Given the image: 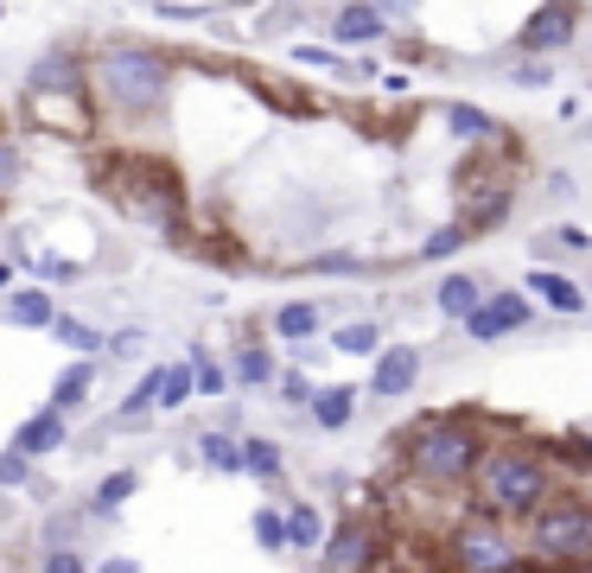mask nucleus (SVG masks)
Wrapping results in <instances>:
<instances>
[{
  "instance_id": "obj_1",
  "label": "nucleus",
  "mask_w": 592,
  "mask_h": 573,
  "mask_svg": "<svg viewBox=\"0 0 592 573\" xmlns=\"http://www.w3.org/2000/svg\"><path fill=\"white\" fill-rule=\"evenodd\" d=\"M332 567L592 573V420L446 402L395 427L325 535Z\"/></svg>"
},
{
  "instance_id": "obj_2",
  "label": "nucleus",
  "mask_w": 592,
  "mask_h": 573,
  "mask_svg": "<svg viewBox=\"0 0 592 573\" xmlns=\"http://www.w3.org/2000/svg\"><path fill=\"white\" fill-rule=\"evenodd\" d=\"M96 90H103L108 108H122V115H134V122H147V115H159L166 108V96H173V64L154 52V45H108L103 64H96Z\"/></svg>"
},
{
  "instance_id": "obj_3",
  "label": "nucleus",
  "mask_w": 592,
  "mask_h": 573,
  "mask_svg": "<svg viewBox=\"0 0 592 573\" xmlns=\"http://www.w3.org/2000/svg\"><path fill=\"white\" fill-rule=\"evenodd\" d=\"M13 446H20L27 459H45V452H58V446H64V408H39L32 420H20Z\"/></svg>"
},
{
  "instance_id": "obj_4",
  "label": "nucleus",
  "mask_w": 592,
  "mask_h": 573,
  "mask_svg": "<svg viewBox=\"0 0 592 573\" xmlns=\"http://www.w3.org/2000/svg\"><path fill=\"white\" fill-rule=\"evenodd\" d=\"M77 58L64 52V45H58V52H39V64H32V90H39V96H77Z\"/></svg>"
},
{
  "instance_id": "obj_5",
  "label": "nucleus",
  "mask_w": 592,
  "mask_h": 573,
  "mask_svg": "<svg viewBox=\"0 0 592 573\" xmlns=\"http://www.w3.org/2000/svg\"><path fill=\"white\" fill-rule=\"evenodd\" d=\"M45 332H52L58 344H71V351H77V357H103V351H108V332H96V325H90V319L52 313V325H45Z\"/></svg>"
},
{
  "instance_id": "obj_6",
  "label": "nucleus",
  "mask_w": 592,
  "mask_h": 573,
  "mask_svg": "<svg viewBox=\"0 0 592 573\" xmlns=\"http://www.w3.org/2000/svg\"><path fill=\"white\" fill-rule=\"evenodd\" d=\"M52 293H39V286H20V293H7V319L13 325H52Z\"/></svg>"
},
{
  "instance_id": "obj_7",
  "label": "nucleus",
  "mask_w": 592,
  "mask_h": 573,
  "mask_svg": "<svg viewBox=\"0 0 592 573\" xmlns=\"http://www.w3.org/2000/svg\"><path fill=\"white\" fill-rule=\"evenodd\" d=\"M90 383H96V357H77V364L52 383V408H77L83 395H90Z\"/></svg>"
},
{
  "instance_id": "obj_8",
  "label": "nucleus",
  "mask_w": 592,
  "mask_h": 573,
  "mask_svg": "<svg viewBox=\"0 0 592 573\" xmlns=\"http://www.w3.org/2000/svg\"><path fill=\"white\" fill-rule=\"evenodd\" d=\"M134 485H141L134 471H108L103 485H96V510H103V517H115V510H122V503L134 497Z\"/></svg>"
},
{
  "instance_id": "obj_9",
  "label": "nucleus",
  "mask_w": 592,
  "mask_h": 573,
  "mask_svg": "<svg viewBox=\"0 0 592 573\" xmlns=\"http://www.w3.org/2000/svg\"><path fill=\"white\" fill-rule=\"evenodd\" d=\"M191 395V369H159V408H179Z\"/></svg>"
},
{
  "instance_id": "obj_10",
  "label": "nucleus",
  "mask_w": 592,
  "mask_h": 573,
  "mask_svg": "<svg viewBox=\"0 0 592 573\" xmlns=\"http://www.w3.org/2000/svg\"><path fill=\"white\" fill-rule=\"evenodd\" d=\"M83 567H90V561H83V554H77V548H45V573H83Z\"/></svg>"
},
{
  "instance_id": "obj_11",
  "label": "nucleus",
  "mask_w": 592,
  "mask_h": 573,
  "mask_svg": "<svg viewBox=\"0 0 592 573\" xmlns=\"http://www.w3.org/2000/svg\"><path fill=\"white\" fill-rule=\"evenodd\" d=\"M32 268H39L45 281H77V261H64V256H32Z\"/></svg>"
},
{
  "instance_id": "obj_12",
  "label": "nucleus",
  "mask_w": 592,
  "mask_h": 573,
  "mask_svg": "<svg viewBox=\"0 0 592 573\" xmlns=\"http://www.w3.org/2000/svg\"><path fill=\"white\" fill-rule=\"evenodd\" d=\"M0 485H27V452H0Z\"/></svg>"
},
{
  "instance_id": "obj_13",
  "label": "nucleus",
  "mask_w": 592,
  "mask_h": 573,
  "mask_svg": "<svg viewBox=\"0 0 592 573\" xmlns=\"http://www.w3.org/2000/svg\"><path fill=\"white\" fill-rule=\"evenodd\" d=\"M205 459H210V466H224V471H236V466H242V452H236L230 440H205Z\"/></svg>"
},
{
  "instance_id": "obj_14",
  "label": "nucleus",
  "mask_w": 592,
  "mask_h": 573,
  "mask_svg": "<svg viewBox=\"0 0 592 573\" xmlns=\"http://www.w3.org/2000/svg\"><path fill=\"white\" fill-rule=\"evenodd\" d=\"M224 383H230V376H224L217 364H198V369H191V389H205V395H217Z\"/></svg>"
},
{
  "instance_id": "obj_15",
  "label": "nucleus",
  "mask_w": 592,
  "mask_h": 573,
  "mask_svg": "<svg viewBox=\"0 0 592 573\" xmlns=\"http://www.w3.org/2000/svg\"><path fill=\"white\" fill-rule=\"evenodd\" d=\"M236 369H242V383H261V376H268V357H261V351H242Z\"/></svg>"
},
{
  "instance_id": "obj_16",
  "label": "nucleus",
  "mask_w": 592,
  "mask_h": 573,
  "mask_svg": "<svg viewBox=\"0 0 592 573\" xmlns=\"http://www.w3.org/2000/svg\"><path fill=\"white\" fill-rule=\"evenodd\" d=\"M281 332H293V338H300V332H312V306H287V313H281Z\"/></svg>"
},
{
  "instance_id": "obj_17",
  "label": "nucleus",
  "mask_w": 592,
  "mask_h": 573,
  "mask_svg": "<svg viewBox=\"0 0 592 573\" xmlns=\"http://www.w3.org/2000/svg\"><path fill=\"white\" fill-rule=\"evenodd\" d=\"M20 179V154H13V147H7V140H0V191H7V185Z\"/></svg>"
},
{
  "instance_id": "obj_18",
  "label": "nucleus",
  "mask_w": 592,
  "mask_h": 573,
  "mask_svg": "<svg viewBox=\"0 0 592 573\" xmlns=\"http://www.w3.org/2000/svg\"><path fill=\"white\" fill-rule=\"evenodd\" d=\"M319 420H332L337 427V420H344V395H325V402H319Z\"/></svg>"
},
{
  "instance_id": "obj_19",
  "label": "nucleus",
  "mask_w": 592,
  "mask_h": 573,
  "mask_svg": "<svg viewBox=\"0 0 592 573\" xmlns=\"http://www.w3.org/2000/svg\"><path fill=\"white\" fill-rule=\"evenodd\" d=\"M256 535H261L268 548H274V542H281V517H261V522H256Z\"/></svg>"
},
{
  "instance_id": "obj_20",
  "label": "nucleus",
  "mask_w": 592,
  "mask_h": 573,
  "mask_svg": "<svg viewBox=\"0 0 592 573\" xmlns=\"http://www.w3.org/2000/svg\"><path fill=\"white\" fill-rule=\"evenodd\" d=\"M249 466H256V471H274V446H249Z\"/></svg>"
},
{
  "instance_id": "obj_21",
  "label": "nucleus",
  "mask_w": 592,
  "mask_h": 573,
  "mask_svg": "<svg viewBox=\"0 0 592 573\" xmlns=\"http://www.w3.org/2000/svg\"><path fill=\"white\" fill-rule=\"evenodd\" d=\"M7 281H13V268H7V261H0V286H7Z\"/></svg>"
},
{
  "instance_id": "obj_22",
  "label": "nucleus",
  "mask_w": 592,
  "mask_h": 573,
  "mask_svg": "<svg viewBox=\"0 0 592 573\" xmlns=\"http://www.w3.org/2000/svg\"><path fill=\"white\" fill-rule=\"evenodd\" d=\"M586 83H592V52H586Z\"/></svg>"
}]
</instances>
